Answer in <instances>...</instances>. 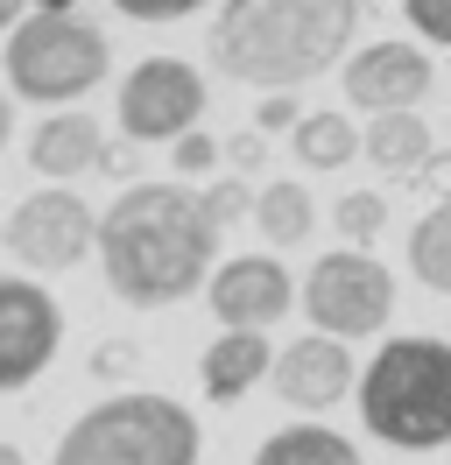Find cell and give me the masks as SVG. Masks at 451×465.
Wrapping results in <instances>:
<instances>
[{
    "label": "cell",
    "instance_id": "cell-3",
    "mask_svg": "<svg viewBox=\"0 0 451 465\" xmlns=\"http://www.w3.org/2000/svg\"><path fill=\"white\" fill-rule=\"evenodd\" d=\"M360 423L395 451H437L451 444V339H388L366 360Z\"/></svg>",
    "mask_w": 451,
    "mask_h": 465
},
{
    "label": "cell",
    "instance_id": "cell-5",
    "mask_svg": "<svg viewBox=\"0 0 451 465\" xmlns=\"http://www.w3.org/2000/svg\"><path fill=\"white\" fill-rule=\"evenodd\" d=\"M113 43L85 15H22V29L7 35V85L35 106H71L106 78Z\"/></svg>",
    "mask_w": 451,
    "mask_h": 465
},
{
    "label": "cell",
    "instance_id": "cell-30",
    "mask_svg": "<svg viewBox=\"0 0 451 465\" xmlns=\"http://www.w3.org/2000/svg\"><path fill=\"white\" fill-rule=\"evenodd\" d=\"M7 134H15V106H7V92H0V148H7Z\"/></svg>",
    "mask_w": 451,
    "mask_h": 465
},
{
    "label": "cell",
    "instance_id": "cell-21",
    "mask_svg": "<svg viewBox=\"0 0 451 465\" xmlns=\"http://www.w3.org/2000/svg\"><path fill=\"white\" fill-rule=\"evenodd\" d=\"M197 198H205V212H212V226H233V219H254V191L247 183H240V176H219V183H212V191H197Z\"/></svg>",
    "mask_w": 451,
    "mask_h": 465
},
{
    "label": "cell",
    "instance_id": "cell-14",
    "mask_svg": "<svg viewBox=\"0 0 451 465\" xmlns=\"http://www.w3.org/2000/svg\"><path fill=\"white\" fill-rule=\"evenodd\" d=\"M99 155H106V134H99V120L92 114H50L35 120V134H28V163L43 176H78V170H99Z\"/></svg>",
    "mask_w": 451,
    "mask_h": 465
},
{
    "label": "cell",
    "instance_id": "cell-18",
    "mask_svg": "<svg viewBox=\"0 0 451 465\" xmlns=\"http://www.w3.org/2000/svg\"><path fill=\"white\" fill-rule=\"evenodd\" d=\"M289 142H296V163H304V170H346V163L360 155V127L346 114H304Z\"/></svg>",
    "mask_w": 451,
    "mask_h": 465
},
{
    "label": "cell",
    "instance_id": "cell-20",
    "mask_svg": "<svg viewBox=\"0 0 451 465\" xmlns=\"http://www.w3.org/2000/svg\"><path fill=\"white\" fill-rule=\"evenodd\" d=\"M332 219H338V232H346V247H374L381 232H388V198L381 191H346V198L332 204Z\"/></svg>",
    "mask_w": 451,
    "mask_h": 465
},
{
    "label": "cell",
    "instance_id": "cell-7",
    "mask_svg": "<svg viewBox=\"0 0 451 465\" xmlns=\"http://www.w3.org/2000/svg\"><path fill=\"white\" fill-rule=\"evenodd\" d=\"M0 247H7L22 268H43V275H56V268L85 262V254L99 247V212H92L78 191L43 183V191H28V198L7 212Z\"/></svg>",
    "mask_w": 451,
    "mask_h": 465
},
{
    "label": "cell",
    "instance_id": "cell-32",
    "mask_svg": "<svg viewBox=\"0 0 451 465\" xmlns=\"http://www.w3.org/2000/svg\"><path fill=\"white\" fill-rule=\"evenodd\" d=\"M0 465H28L22 451H15V444H7V437H0Z\"/></svg>",
    "mask_w": 451,
    "mask_h": 465
},
{
    "label": "cell",
    "instance_id": "cell-19",
    "mask_svg": "<svg viewBox=\"0 0 451 465\" xmlns=\"http://www.w3.org/2000/svg\"><path fill=\"white\" fill-rule=\"evenodd\" d=\"M409 275L423 290L451 296V204H430L416 226H409Z\"/></svg>",
    "mask_w": 451,
    "mask_h": 465
},
{
    "label": "cell",
    "instance_id": "cell-16",
    "mask_svg": "<svg viewBox=\"0 0 451 465\" xmlns=\"http://www.w3.org/2000/svg\"><path fill=\"white\" fill-rule=\"evenodd\" d=\"M360 155L374 170H388V176L409 183V176L430 163V127H423V114H381V120H366Z\"/></svg>",
    "mask_w": 451,
    "mask_h": 465
},
{
    "label": "cell",
    "instance_id": "cell-10",
    "mask_svg": "<svg viewBox=\"0 0 451 465\" xmlns=\"http://www.w3.org/2000/svg\"><path fill=\"white\" fill-rule=\"evenodd\" d=\"M430 57H423L416 43H366V50H353L346 57V71H338V85H346V106H360V114H416L423 92H430Z\"/></svg>",
    "mask_w": 451,
    "mask_h": 465
},
{
    "label": "cell",
    "instance_id": "cell-11",
    "mask_svg": "<svg viewBox=\"0 0 451 465\" xmlns=\"http://www.w3.org/2000/svg\"><path fill=\"white\" fill-rule=\"evenodd\" d=\"M205 303L226 331H268V324L296 303V275L276 262V254H233V262L212 268L205 282Z\"/></svg>",
    "mask_w": 451,
    "mask_h": 465
},
{
    "label": "cell",
    "instance_id": "cell-8",
    "mask_svg": "<svg viewBox=\"0 0 451 465\" xmlns=\"http://www.w3.org/2000/svg\"><path fill=\"white\" fill-rule=\"evenodd\" d=\"M113 106H120L127 142H184V134H197V114H205V78L184 57H141L120 78Z\"/></svg>",
    "mask_w": 451,
    "mask_h": 465
},
{
    "label": "cell",
    "instance_id": "cell-25",
    "mask_svg": "<svg viewBox=\"0 0 451 465\" xmlns=\"http://www.w3.org/2000/svg\"><path fill=\"white\" fill-rule=\"evenodd\" d=\"M120 15H135V22H184V15H197L205 0H113Z\"/></svg>",
    "mask_w": 451,
    "mask_h": 465
},
{
    "label": "cell",
    "instance_id": "cell-23",
    "mask_svg": "<svg viewBox=\"0 0 451 465\" xmlns=\"http://www.w3.org/2000/svg\"><path fill=\"white\" fill-rule=\"evenodd\" d=\"M296 120H304V106H296V92H268L261 106H254V134H296Z\"/></svg>",
    "mask_w": 451,
    "mask_h": 465
},
{
    "label": "cell",
    "instance_id": "cell-29",
    "mask_svg": "<svg viewBox=\"0 0 451 465\" xmlns=\"http://www.w3.org/2000/svg\"><path fill=\"white\" fill-rule=\"evenodd\" d=\"M22 7H28V0H0V29H7V35L22 29Z\"/></svg>",
    "mask_w": 451,
    "mask_h": 465
},
{
    "label": "cell",
    "instance_id": "cell-26",
    "mask_svg": "<svg viewBox=\"0 0 451 465\" xmlns=\"http://www.w3.org/2000/svg\"><path fill=\"white\" fill-rule=\"evenodd\" d=\"M219 155H226V148L219 142H212V134H184V142H176V170H212V163H219Z\"/></svg>",
    "mask_w": 451,
    "mask_h": 465
},
{
    "label": "cell",
    "instance_id": "cell-28",
    "mask_svg": "<svg viewBox=\"0 0 451 465\" xmlns=\"http://www.w3.org/2000/svg\"><path fill=\"white\" fill-rule=\"evenodd\" d=\"M226 163H233V170H261V163H268V134H233V142H226Z\"/></svg>",
    "mask_w": 451,
    "mask_h": 465
},
{
    "label": "cell",
    "instance_id": "cell-22",
    "mask_svg": "<svg viewBox=\"0 0 451 465\" xmlns=\"http://www.w3.org/2000/svg\"><path fill=\"white\" fill-rule=\"evenodd\" d=\"M402 15H409L416 35H430V43L451 50V0H402Z\"/></svg>",
    "mask_w": 451,
    "mask_h": 465
},
{
    "label": "cell",
    "instance_id": "cell-4",
    "mask_svg": "<svg viewBox=\"0 0 451 465\" xmlns=\"http://www.w3.org/2000/svg\"><path fill=\"white\" fill-rule=\"evenodd\" d=\"M205 437L176 395H106L56 437L50 465H197Z\"/></svg>",
    "mask_w": 451,
    "mask_h": 465
},
{
    "label": "cell",
    "instance_id": "cell-15",
    "mask_svg": "<svg viewBox=\"0 0 451 465\" xmlns=\"http://www.w3.org/2000/svg\"><path fill=\"white\" fill-rule=\"evenodd\" d=\"M254 465H366L360 444L346 430H325V423H282L254 444Z\"/></svg>",
    "mask_w": 451,
    "mask_h": 465
},
{
    "label": "cell",
    "instance_id": "cell-6",
    "mask_svg": "<svg viewBox=\"0 0 451 465\" xmlns=\"http://www.w3.org/2000/svg\"><path fill=\"white\" fill-rule=\"evenodd\" d=\"M304 311L338 346H346V339H374V331L395 318V275L374 262V254H360V247H332V254H317L310 275H304Z\"/></svg>",
    "mask_w": 451,
    "mask_h": 465
},
{
    "label": "cell",
    "instance_id": "cell-1",
    "mask_svg": "<svg viewBox=\"0 0 451 465\" xmlns=\"http://www.w3.org/2000/svg\"><path fill=\"white\" fill-rule=\"evenodd\" d=\"M219 226L184 183H127L99 212V268L127 311H169L197 282H212Z\"/></svg>",
    "mask_w": 451,
    "mask_h": 465
},
{
    "label": "cell",
    "instance_id": "cell-9",
    "mask_svg": "<svg viewBox=\"0 0 451 465\" xmlns=\"http://www.w3.org/2000/svg\"><path fill=\"white\" fill-rule=\"evenodd\" d=\"M64 346V311L43 282L28 275H0V395L28 388Z\"/></svg>",
    "mask_w": 451,
    "mask_h": 465
},
{
    "label": "cell",
    "instance_id": "cell-2",
    "mask_svg": "<svg viewBox=\"0 0 451 465\" xmlns=\"http://www.w3.org/2000/svg\"><path fill=\"white\" fill-rule=\"evenodd\" d=\"M360 29V0H219L205 57L233 85L296 92L325 78Z\"/></svg>",
    "mask_w": 451,
    "mask_h": 465
},
{
    "label": "cell",
    "instance_id": "cell-17",
    "mask_svg": "<svg viewBox=\"0 0 451 465\" xmlns=\"http://www.w3.org/2000/svg\"><path fill=\"white\" fill-rule=\"evenodd\" d=\"M310 219H317V204H310L304 183L276 176V183H261V191H254V226H261V240L296 247V240H310Z\"/></svg>",
    "mask_w": 451,
    "mask_h": 465
},
{
    "label": "cell",
    "instance_id": "cell-12",
    "mask_svg": "<svg viewBox=\"0 0 451 465\" xmlns=\"http://www.w3.org/2000/svg\"><path fill=\"white\" fill-rule=\"evenodd\" d=\"M268 381H276V395H282L289 409L317 416V409H338L353 388H360V367H353V352L338 346V339L310 331V339H289V346L276 352Z\"/></svg>",
    "mask_w": 451,
    "mask_h": 465
},
{
    "label": "cell",
    "instance_id": "cell-13",
    "mask_svg": "<svg viewBox=\"0 0 451 465\" xmlns=\"http://www.w3.org/2000/svg\"><path fill=\"white\" fill-rule=\"evenodd\" d=\"M268 367H276V352H268L261 331H219L212 346L197 352V388L226 409V402H240L254 381H268Z\"/></svg>",
    "mask_w": 451,
    "mask_h": 465
},
{
    "label": "cell",
    "instance_id": "cell-24",
    "mask_svg": "<svg viewBox=\"0 0 451 465\" xmlns=\"http://www.w3.org/2000/svg\"><path fill=\"white\" fill-rule=\"evenodd\" d=\"M92 374H99V381L141 374V346H135V339H113V346H99V352H92Z\"/></svg>",
    "mask_w": 451,
    "mask_h": 465
},
{
    "label": "cell",
    "instance_id": "cell-27",
    "mask_svg": "<svg viewBox=\"0 0 451 465\" xmlns=\"http://www.w3.org/2000/svg\"><path fill=\"white\" fill-rule=\"evenodd\" d=\"M409 183H416V191H430L437 204H451V148H445V155H430V163H423Z\"/></svg>",
    "mask_w": 451,
    "mask_h": 465
},
{
    "label": "cell",
    "instance_id": "cell-31",
    "mask_svg": "<svg viewBox=\"0 0 451 465\" xmlns=\"http://www.w3.org/2000/svg\"><path fill=\"white\" fill-rule=\"evenodd\" d=\"M78 0H35V15H71Z\"/></svg>",
    "mask_w": 451,
    "mask_h": 465
}]
</instances>
